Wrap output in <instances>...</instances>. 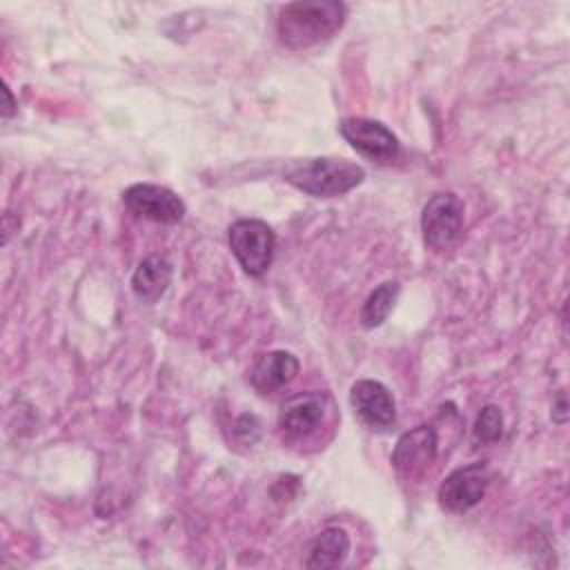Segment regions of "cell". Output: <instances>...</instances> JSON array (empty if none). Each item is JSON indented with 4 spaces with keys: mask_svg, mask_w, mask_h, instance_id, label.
Listing matches in <instances>:
<instances>
[{
    "mask_svg": "<svg viewBox=\"0 0 570 570\" xmlns=\"http://www.w3.org/2000/svg\"><path fill=\"white\" fill-rule=\"evenodd\" d=\"M347 18V4L336 0H301L281 9L276 36L287 49H307L334 38Z\"/></svg>",
    "mask_w": 570,
    "mask_h": 570,
    "instance_id": "cell-1",
    "label": "cell"
},
{
    "mask_svg": "<svg viewBox=\"0 0 570 570\" xmlns=\"http://www.w3.org/2000/svg\"><path fill=\"white\" fill-rule=\"evenodd\" d=\"M283 180L316 198H334L352 191L365 180V169L345 158H298L285 165Z\"/></svg>",
    "mask_w": 570,
    "mask_h": 570,
    "instance_id": "cell-2",
    "label": "cell"
},
{
    "mask_svg": "<svg viewBox=\"0 0 570 570\" xmlns=\"http://www.w3.org/2000/svg\"><path fill=\"white\" fill-rule=\"evenodd\" d=\"M227 243L247 276H263L276 249V234L274 229L261 218H238L227 229Z\"/></svg>",
    "mask_w": 570,
    "mask_h": 570,
    "instance_id": "cell-3",
    "label": "cell"
},
{
    "mask_svg": "<svg viewBox=\"0 0 570 570\" xmlns=\"http://www.w3.org/2000/svg\"><path fill=\"white\" fill-rule=\"evenodd\" d=\"M465 207L452 191H436L421 209L423 243L434 252L452 249L463 234Z\"/></svg>",
    "mask_w": 570,
    "mask_h": 570,
    "instance_id": "cell-4",
    "label": "cell"
},
{
    "mask_svg": "<svg viewBox=\"0 0 570 570\" xmlns=\"http://www.w3.org/2000/svg\"><path fill=\"white\" fill-rule=\"evenodd\" d=\"M338 134L345 138V142L354 151H358L361 156L374 163H392L401 151V142L396 134L387 125L374 118H365V116L343 118L338 122Z\"/></svg>",
    "mask_w": 570,
    "mask_h": 570,
    "instance_id": "cell-5",
    "label": "cell"
},
{
    "mask_svg": "<svg viewBox=\"0 0 570 570\" xmlns=\"http://www.w3.org/2000/svg\"><path fill=\"white\" fill-rule=\"evenodd\" d=\"M490 485L488 465L476 461L452 470L439 485L436 499L445 512L463 514L481 503Z\"/></svg>",
    "mask_w": 570,
    "mask_h": 570,
    "instance_id": "cell-6",
    "label": "cell"
},
{
    "mask_svg": "<svg viewBox=\"0 0 570 570\" xmlns=\"http://www.w3.org/2000/svg\"><path fill=\"white\" fill-rule=\"evenodd\" d=\"M122 203L134 216L163 225L180 223L187 209L183 198L174 189L156 183L129 185L122 191Z\"/></svg>",
    "mask_w": 570,
    "mask_h": 570,
    "instance_id": "cell-7",
    "label": "cell"
},
{
    "mask_svg": "<svg viewBox=\"0 0 570 570\" xmlns=\"http://www.w3.org/2000/svg\"><path fill=\"white\" fill-rule=\"evenodd\" d=\"M439 454V436L432 425H416L399 436L392 450V468L405 476L414 479L423 474Z\"/></svg>",
    "mask_w": 570,
    "mask_h": 570,
    "instance_id": "cell-8",
    "label": "cell"
},
{
    "mask_svg": "<svg viewBox=\"0 0 570 570\" xmlns=\"http://www.w3.org/2000/svg\"><path fill=\"white\" fill-rule=\"evenodd\" d=\"M350 403L356 416L372 430H387L396 423V403L392 392L374 379H361L350 390Z\"/></svg>",
    "mask_w": 570,
    "mask_h": 570,
    "instance_id": "cell-9",
    "label": "cell"
},
{
    "mask_svg": "<svg viewBox=\"0 0 570 570\" xmlns=\"http://www.w3.org/2000/svg\"><path fill=\"white\" fill-rule=\"evenodd\" d=\"M325 416V396L318 392H305L287 399L278 410V432L287 441H301L312 436Z\"/></svg>",
    "mask_w": 570,
    "mask_h": 570,
    "instance_id": "cell-10",
    "label": "cell"
},
{
    "mask_svg": "<svg viewBox=\"0 0 570 570\" xmlns=\"http://www.w3.org/2000/svg\"><path fill=\"white\" fill-rule=\"evenodd\" d=\"M301 363L292 352L272 350L256 358L249 370V383L258 394H272L298 376Z\"/></svg>",
    "mask_w": 570,
    "mask_h": 570,
    "instance_id": "cell-11",
    "label": "cell"
},
{
    "mask_svg": "<svg viewBox=\"0 0 570 570\" xmlns=\"http://www.w3.org/2000/svg\"><path fill=\"white\" fill-rule=\"evenodd\" d=\"M171 278H174V265L165 256L154 254L142 258L134 269L131 292L140 303L151 305L169 289Z\"/></svg>",
    "mask_w": 570,
    "mask_h": 570,
    "instance_id": "cell-12",
    "label": "cell"
},
{
    "mask_svg": "<svg viewBox=\"0 0 570 570\" xmlns=\"http://www.w3.org/2000/svg\"><path fill=\"white\" fill-rule=\"evenodd\" d=\"M350 554V534L338 525L321 530L307 546L305 568H338Z\"/></svg>",
    "mask_w": 570,
    "mask_h": 570,
    "instance_id": "cell-13",
    "label": "cell"
},
{
    "mask_svg": "<svg viewBox=\"0 0 570 570\" xmlns=\"http://www.w3.org/2000/svg\"><path fill=\"white\" fill-rule=\"evenodd\" d=\"M399 292H401V285L396 281H385L376 289H372L367 294V298L363 301V307L358 312L361 325L365 330H374V327L383 325L387 321L390 312L394 309Z\"/></svg>",
    "mask_w": 570,
    "mask_h": 570,
    "instance_id": "cell-14",
    "label": "cell"
},
{
    "mask_svg": "<svg viewBox=\"0 0 570 570\" xmlns=\"http://www.w3.org/2000/svg\"><path fill=\"white\" fill-rule=\"evenodd\" d=\"M472 436L481 445L497 443L503 436V412L499 405H483L472 425Z\"/></svg>",
    "mask_w": 570,
    "mask_h": 570,
    "instance_id": "cell-15",
    "label": "cell"
},
{
    "mask_svg": "<svg viewBox=\"0 0 570 570\" xmlns=\"http://www.w3.org/2000/svg\"><path fill=\"white\" fill-rule=\"evenodd\" d=\"M552 421L554 423H566V419H568V401H566V392H559L557 394V399L552 401Z\"/></svg>",
    "mask_w": 570,
    "mask_h": 570,
    "instance_id": "cell-16",
    "label": "cell"
},
{
    "mask_svg": "<svg viewBox=\"0 0 570 570\" xmlns=\"http://www.w3.org/2000/svg\"><path fill=\"white\" fill-rule=\"evenodd\" d=\"M2 96H4V105H2V118L7 120V118H11V116L18 111V102L13 100L9 85H4V87H2Z\"/></svg>",
    "mask_w": 570,
    "mask_h": 570,
    "instance_id": "cell-17",
    "label": "cell"
}]
</instances>
